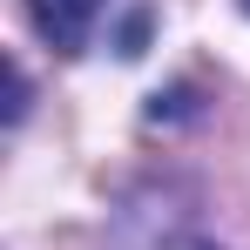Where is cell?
<instances>
[{
	"label": "cell",
	"mask_w": 250,
	"mask_h": 250,
	"mask_svg": "<svg viewBox=\"0 0 250 250\" xmlns=\"http://www.w3.org/2000/svg\"><path fill=\"white\" fill-rule=\"evenodd\" d=\"M27 14L61 54H75L88 41V27H95V14H102V0H27Z\"/></svg>",
	"instance_id": "cell-1"
},
{
	"label": "cell",
	"mask_w": 250,
	"mask_h": 250,
	"mask_svg": "<svg viewBox=\"0 0 250 250\" xmlns=\"http://www.w3.org/2000/svg\"><path fill=\"white\" fill-rule=\"evenodd\" d=\"M244 14H250V0H244Z\"/></svg>",
	"instance_id": "cell-2"
}]
</instances>
